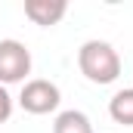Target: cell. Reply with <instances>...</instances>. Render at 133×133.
I'll use <instances>...</instances> for the list:
<instances>
[{"mask_svg": "<svg viewBox=\"0 0 133 133\" xmlns=\"http://www.w3.org/2000/svg\"><path fill=\"white\" fill-rule=\"evenodd\" d=\"M108 115H111V121H115V124L133 127V87L118 90V93L108 99Z\"/></svg>", "mask_w": 133, "mask_h": 133, "instance_id": "6", "label": "cell"}, {"mask_svg": "<svg viewBox=\"0 0 133 133\" xmlns=\"http://www.w3.org/2000/svg\"><path fill=\"white\" fill-rule=\"evenodd\" d=\"M28 74H31V50L16 37L0 40V84L3 87L22 84Z\"/></svg>", "mask_w": 133, "mask_h": 133, "instance_id": "2", "label": "cell"}, {"mask_svg": "<svg viewBox=\"0 0 133 133\" xmlns=\"http://www.w3.org/2000/svg\"><path fill=\"white\" fill-rule=\"evenodd\" d=\"M62 102V93L53 81L46 77H31L22 84V93H19V105L28 111V115H50L56 111Z\"/></svg>", "mask_w": 133, "mask_h": 133, "instance_id": "3", "label": "cell"}, {"mask_svg": "<svg viewBox=\"0 0 133 133\" xmlns=\"http://www.w3.org/2000/svg\"><path fill=\"white\" fill-rule=\"evenodd\" d=\"M12 105H16V102H12V96H9V90L0 84V124H6V121L12 118Z\"/></svg>", "mask_w": 133, "mask_h": 133, "instance_id": "7", "label": "cell"}, {"mask_svg": "<svg viewBox=\"0 0 133 133\" xmlns=\"http://www.w3.org/2000/svg\"><path fill=\"white\" fill-rule=\"evenodd\" d=\"M53 133H93V124L81 108H65V111L56 115Z\"/></svg>", "mask_w": 133, "mask_h": 133, "instance_id": "5", "label": "cell"}, {"mask_svg": "<svg viewBox=\"0 0 133 133\" xmlns=\"http://www.w3.org/2000/svg\"><path fill=\"white\" fill-rule=\"evenodd\" d=\"M68 3L65 0H25V16L40 28H53L65 19Z\"/></svg>", "mask_w": 133, "mask_h": 133, "instance_id": "4", "label": "cell"}, {"mask_svg": "<svg viewBox=\"0 0 133 133\" xmlns=\"http://www.w3.org/2000/svg\"><path fill=\"white\" fill-rule=\"evenodd\" d=\"M77 68L90 84H115L121 77V56L108 40H87L77 50Z\"/></svg>", "mask_w": 133, "mask_h": 133, "instance_id": "1", "label": "cell"}]
</instances>
